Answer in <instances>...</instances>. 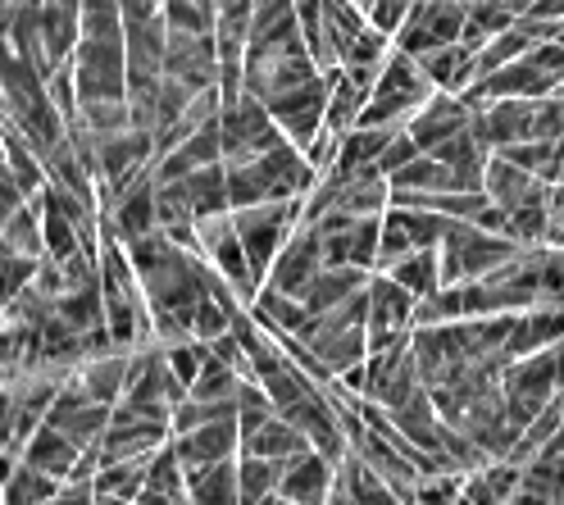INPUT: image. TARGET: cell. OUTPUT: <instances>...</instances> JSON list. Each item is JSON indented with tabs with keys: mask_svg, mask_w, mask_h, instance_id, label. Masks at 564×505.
Wrapping results in <instances>:
<instances>
[{
	"mask_svg": "<svg viewBox=\"0 0 564 505\" xmlns=\"http://www.w3.org/2000/svg\"><path fill=\"white\" fill-rule=\"evenodd\" d=\"M469 123H474V105H469L465 96H455V92H437V96L405 123V132L419 141V151L429 155V151L442 147V141L469 132Z\"/></svg>",
	"mask_w": 564,
	"mask_h": 505,
	"instance_id": "obj_1",
	"label": "cell"
},
{
	"mask_svg": "<svg viewBox=\"0 0 564 505\" xmlns=\"http://www.w3.org/2000/svg\"><path fill=\"white\" fill-rule=\"evenodd\" d=\"M337 474H328V455H301L292 474H282V496L296 505H324L333 496Z\"/></svg>",
	"mask_w": 564,
	"mask_h": 505,
	"instance_id": "obj_2",
	"label": "cell"
},
{
	"mask_svg": "<svg viewBox=\"0 0 564 505\" xmlns=\"http://www.w3.org/2000/svg\"><path fill=\"white\" fill-rule=\"evenodd\" d=\"M519 23V10L506 6V0H469L465 6V37L474 51H482L491 37H501V32H510Z\"/></svg>",
	"mask_w": 564,
	"mask_h": 505,
	"instance_id": "obj_3",
	"label": "cell"
},
{
	"mask_svg": "<svg viewBox=\"0 0 564 505\" xmlns=\"http://www.w3.org/2000/svg\"><path fill=\"white\" fill-rule=\"evenodd\" d=\"M392 278L405 287L410 297H433V292H442V260L433 256V250H410L405 260H397L392 265Z\"/></svg>",
	"mask_w": 564,
	"mask_h": 505,
	"instance_id": "obj_4",
	"label": "cell"
},
{
	"mask_svg": "<svg viewBox=\"0 0 564 505\" xmlns=\"http://www.w3.org/2000/svg\"><path fill=\"white\" fill-rule=\"evenodd\" d=\"M68 460H74V451H68V442L51 438V432H42V442L32 447V469H42V474H64Z\"/></svg>",
	"mask_w": 564,
	"mask_h": 505,
	"instance_id": "obj_5",
	"label": "cell"
},
{
	"mask_svg": "<svg viewBox=\"0 0 564 505\" xmlns=\"http://www.w3.org/2000/svg\"><path fill=\"white\" fill-rule=\"evenodd\" d=\"M228 451V428H205V432H196V438H187L183 442V460H219Z\"/></svg>",
	"mask_w": 564,
	"mask_h": 505,
	"instance_id": "obj_6",
	"label": "cell"
},
{
	"mask_svg": "<svg viewBox=\"0 0 564 505\" xmlns=\"http://www.w3.org/2000/svg\"><path fill=\"white\" fill-rule=\"evenodd\" d=\"M42 496H51V479H42V469H28L10 483V505H37Z\"/></svg>",
	"mask_w": 564,
	"mask_h": 505,
	"instance_id": "obj_7",
	"label": "cell"
},
{
	"mask_svg": "<svg viewBox=\"0 0 564 505\" xmlns=\"http://www.w3.org/2000/svg\"><path fill=\"white\" fill-rule=\"evenodd\" d=\"M555 42H564V32H560V37H555Z\"/></svg>",
	"mask_w": 564,
	"mask_h": 505,
	"instance_id": "obj_8",
	"label": "cell"
}]
</instances>
